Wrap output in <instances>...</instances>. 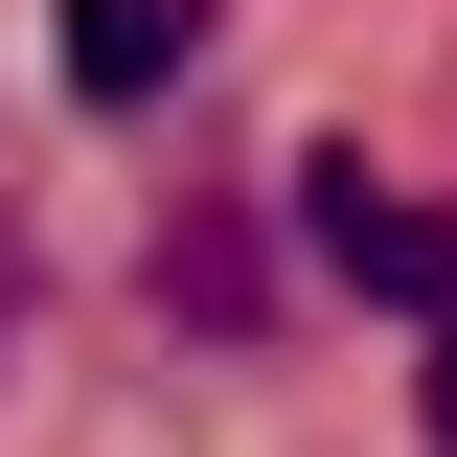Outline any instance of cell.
Returning a JSON list of instances; mask_svg holds the SVG:
<instances>
[{
  "label": "cell",
  "instance_id": "obj_1",
  "mask_svg": "<svg viewBox=\"0 0 457 457\" xmlns=\"http://www.w3.org/2000/svg\"><path fill=\"white\" fill-rule=\"evenodd\" d=\"M297 252H320L343 297H411V320H457V206H366V161H297Z\"/></svg>",
  "mask_w": 457,
  "mask_h": 457
},
{
  "label": "cell",
  "instance_id": "obj_2",
  "mask_svg": "<svg viewBox=\"0 0 457 457\" xmlns=\"http://www.w3.org/2000/svg\"><path fill=\"white\" fill-rule=\"evenodd\" d=\"M183 69H206V0H69V92H92V114L183 92Z\"/></svg>",
  "mask_w": 457,
  "mask_h": 457
},
{
  "label": "cell",
  "instance_id": "obj_3",
  "mask_svg": "<svg viewBox=\"0 0 457 457\" xmlns=\"http://www.w3.org/2000/svg\"><path fill=\"white\" fill-rule=\"evenodd\" d=\"M161 320H206V343H252V320H275V252H252L228 206H183V228H161Z\"/></svg>",
  "mask_w": 457,
  "mask_h": 457
},
{
  "label": "cell",
  "instance_id": "obj_4",
  "mask_svg": "<svg viewBox=\"0 0 457 457\" xmlns=\"http://www.w3.org/2000/svg\"><path fill=\"white\" fill-rule=\"evenodd\" d=\"M411 435H435V457H457V320H435V366H411Z\"/></svg>",
  "mask_w": 457,
  "mask_h": 457
},
{
  "label": "cell",
  "instance_id": "obj_5",
  "mask_svg": "<svg viewBox=\"0 0 457 457\" xmlns=\"http://www.w3.org/2000/svg\"><path fill=\"white\" fill-rule=\"evenodd\" d=\"M0 320H23V252H0Z\"/></svg>",
  "mask_w": 457,
  "mask_h": 457
}]
</instances>
